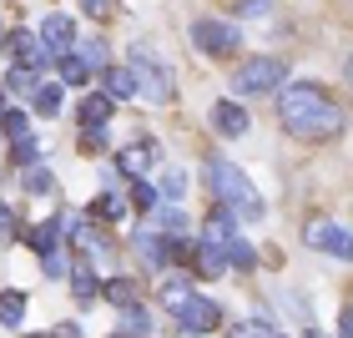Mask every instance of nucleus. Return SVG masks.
Returning <instances> with one entry per match:
<instances>
[{"instance_id": "f257e3e1", "label": "nucleus", "mask_w": 353, "mask_h": 338, "mask_svg": "<svg viewBox=\"0 0 353 338\" xmlns=\"http://www.w3.org/2000/svg\"><path fill=\"white\" fill-rule=\"evenodd\" d=\"M278 121H283V132L298 137V141H328L348 126L343 106L318 81H288L278 91Z\"/></svg>"}, {"instance_id": "f03ea898", "label": "nucleus", "mask_w": 353, "mask_h": 338, "mask_svg": "<svg viewBox=\"0 0 353 338\" xmlns=\"http://www.w3.org/2000/svg\"><path fill=\"white\" fill-rule=\"evenodd\" d=\"M207 187H212L217 207H228L237 222H263V217H268L263 192L252 187L248 172L237 167V162H228V157H207Z\"/></svg>"}, {"instance_id": "7ed1b4c3", "label": "nucleus", "mask_w": 353, "mask_h": 338, "mask_svg": "<svg viewBox=\"0 0 353 338\" xmlns=\"http://www.w3.org/2000/svg\"><path fill=\"white\" fill-rule=\"evenodd\" d=\"M132 76H137V96H147V106H167L176 96V81H172V66L157 61V51L147 41L132 46Z\"/></svg>"}, {"instance_id": "20e7f679", "label": "nucleus", "mask_w": 353, "mask_h": 338, "mask_svg": "<svg viewBox=\"0 0 353 338\" xmlns=\"http://www.w3.org/2000/svg\"><path fill=\"white\" fill-rule=\"evenodd\" d=\"M283 76H288L283 61H272V56H252V61H243V66L232 71V91H237V96H268V91H278V86H283Z\"/></svg>"}, {"instance_id": "39448f33", "label": "nucleus", "mask_w": 353, "mask_h": 338, "mask_svg": "<svg viewBox=\"0 0 353 338\" xmlns=\"http://www.w3.org/2000/svg\"><path fill=\"white\" fill-rule=\"evenodd\" d=\"M192 41H197L202 56H232L243 36H237L232 21H212V15H202V21H192Z\"/></svg>"}, {"instance_id": "423d86ee", "label": "nucleus", "mask_w": 353, "mask_h": 338, "mask_svg": "<svg viewBox=\"0 0 353 338\" xmlns=\"http://www.w3.org/2000/svg\"><path fill=\"white\" fill-rule=\"evenodd\" d=\"M303 243L318 248V252H328V257H339V263H353V228H339V222H328V217L308 222Z\"/></svg>"}, {"instance_id": "0eeeda50", "label": "nucleus", "mask_w": 353, "mask_h": 338, "mask_svg": "<svg viewBox=\"0 0 353 338\" xmlns=\"http://www.w3.org/2000/svg\"><path fill=\"white\" fill-rule=\"evenodd\" d=\"M172 318L182 324V333H197V338L222 328V308H217L212 298H202V293H192V298H187V303H182V308H176Z\"/></svg>"}, {"instance_id": "6e6552de", "label": "nucleus", "mask_w": 353, "mask_h": 338, "mask_svg": "<svg viewBox=\"0 0 353 338\" xmlns=\"http://www.w3.org/2000/svg\"><path fill=\"white\" fill-rule=\"evenodd\" d=\"M0 46H6V56L15 61V66H30V71H41L46 61H51V56H46V46H41V36H36V30H26V26L6 30Z\"/></svg>"}, {"instance_id": "1a4fd4ad", "label": "nucleus", "mask_w": 353, "mask_h": 338, "mask_svg": "<svg viewBox=\"0 0 353 338\" xmlns=\"http://www.w3.org/2000/svg\"><path fill=\"white\" fill-rule=\"evenodd\" d=\"M36 36H41V46H46V56H66V51H76V21H71L66 10H51V15L41 21Z\"/></svg>"}, {"instance_id": "9d476101", "label": "nucleus", "mask_w": 353, "mask_h": 338, "mask_svg": "<svg viewBox=\"0 0 353 338\" xmlns=\"http://www.w3.org/2000/svg\"><path fill=\"white\" fill-rule=\"evenodd\" d=\"M232 232H237V217L228 212V207H212V212H207V222H202V248L222 257V248H228Z\"/></svg>"}, {"instance_id": "9b49d317", "label": "nucleus", "mask_w": 353, "mask_h": 338, "mask_svg": "<svg viewBox=\"0 0 353 338\" xmlns=\"http://www.w3.org/2000/svg\"><path fill=\"white\" fill-rule=\"evenodd\" d=\"M212 132L228 137V141H237V137L248 132V111L237 106V101H217V106H212Z\"/></svg>"}, {"instance_id": "f8f14e48", "label": "nucleus", "mask_w": 353, "mask_h": 338, "mask_svg": "<svg viewBox=\"0 0 353 338\" xmlns=\"http://www.w3.org/2000/svg\"><path fill=\"white\" fill-rule=\"evenodd\" d=\"M152 162H157V141H132V147L117 152V172H126V177L152 172Z\"/></svg>"}, {"instance_id": "ddd939ff", "label": "nucleus", "mask_w": 353, "mask_h": 338, "mask_svg": "<svg viewBox=\"0 0 353 338\" xmlns=\"http://www.w3.org/2000/svg\"><path fill=\"white\" fill-rule=\"evenodd\" d=\"M111 106H117V101H111L106 91H86L81 106H76V121H81V126H111Z\"/></svg>"}, {"instance_id": "4468645a", "label": "nucleus", "mask_w": 353, "mask_h": 338, "mask_svg": "<svg viewBox=\"0 0 353 338\" xmlns=\"http://www.w3.org/2000/svg\"><path fill=\"white\" fill-rule=\"evenodd\" d=\"M137 257L147 268H167V232H157L152 222H147V228L137 232Z\"/></svg>"}, {"instance_id": "2eb2a0df", "label": "nucleus", "mask_w": 353, "mask_h": 338, "mask_svg": "<svg viewBox=\"0 0 353 338\" xmlns=\"http://www.w3.org/2000/svg\"><path fill=\"white\" fill-rule=\"evenodd\" d=\"M101 91L111 96V101H132V96H137L132 66H106V71H101Z\"/></svg>"}, {"instance_id": "dca6fc26", "label": "nucleus", "mask_w": 353, "mask_h": 338, "mask_svg": "<svg viewBox=\"0 0 353 338\" xmlns=\"http://www.w3.org/2000/svg\"><path fill=\"white\" fill-rule=\"evenodd\" d=\"M71 288L81 303H96L101 298V278H96V268L86 263V257H71Z\"/></svg>"}, {"instance_id": "f3484780", "label": "nucleus", "mask_w": 353, "mask_h": 338, "mask_svg": "<svg viewBox=\"0 0 353 338\" xmlns=\"http://www.w3.org/2000/svg\"><path fill=\"white\" fill-rule=\"evenodd\" d=\"M26 313H30V298L21 293V288H6V293H0V324L21 333L26 328Z\"/></svg>"}, {"instance_id": "a211bd4d", "label": "nucleus", "mask_w": 353, "mask_h": 338, "mask_svg": "<svg viewBox=\"0 0 353 338\" xmlns=\"http://www.w3.org/2000/svg\"><path fill=\"white\" fill-rule=\"evenodd\" d=\"M61 237H66L61 232V217H46V222H36V228L26 232V248L30 252H51V248H61Z\"/></svg>"}, {"instance_id": "6ab92c4d", "label": "nucleus", "mask_w": 353, "mask_h": 338, "mask_svg": "<svg viewBox=\"0 0 353 338\" xmlns=\"http://www.w3.org/2000/svg\"><path fill=\"white\" fill-rule=\"evenodd\" d=\"M56 71H61V86H86V81H91V66H86L76 51L56 56Z\"/></svg>"}, {"instance_id": "aec40b11", "label": "nucleus", "mask_w": 353, "mask_h": 338, "mask_svg": "<svg viewBox=\"0 0 353 338\" xmlns=\"http://www.w3.org/2000/svg\"><path fill=\"white\" fill-rule=\"evenodd\" d=\"M222 263H228V268H237V272H248L252 263H258V252H252V243H248V237H228V248H222Z\"/></svg>"}, {"instance_id": "412c9836", "label": "nucleus", "mask_w": 353, "mask_h": 338, "mask_svg": "<svg viewBox=\"0 0 353 338\" xmlns=\"http://www.w3.org/2000/svg\"><path fill=\"white\" fill-rule=\"evenodd\" d=\"M121 338H152V313L132 303V308H121Z\"/></svg>"}, {"instance_id": "4be33fe9", "label": "nucleus", "mask_w": 353, "mask_h": 338, "mask_svg": "<svg viewBox=\"0 0 353 338\" xmlns=\"http://www.w3.org/2000/svg\"><path fill=\"white\" fill-rule=\"evenodd\" d=\"M61 91H66L61 81H41L36 91H30V106H36L41 117H56V111H61Z\"/></svg>"}, {"instance_id": "5701e85b", "label": "nucleus", "mask_w": 353, "mask_h": 338, "mask_svg": "<svg viewBox=\"0 0 353 338\" xmlns=\"http://www.w3.org/2000/svg\"><path fill=\"white\" fill-rule=\"evenodd\" d=\"M101 298H106V303H117V308H132L141 293H137V283H132V278H111V283H101Z\"/></svg>"}, {"instance_id": "b1692460", "label": "nucleus", "mask_w": 353, "mask_h": 338, "mask_svg": "<svg viewBox=\"0 0 353 338\" xmlns=\"http://www.w3.org/2000/svg\"><path fill=\"white\" fill-rule=\"evenodd\" d=\"M192 293H197V288H192L187 278H167V283H162V303H167V313H176Z\"/></svg>"}, {"instance_id": "393cba45", "label": "nucleus", "mask_w": 353, "mask_h": 338, "mask_svg": "<svg viewBox=\"0 0 353 338\" xmlns=\"http://www.w3.org/2000/svg\"><path fill=\"white\" fill-rule=\"evenodd\" d=\"M0 132H6L10 141H21V137H30V117L21 106H10V111H0Z\"/></svg>"}, {"instance_id": "a878e982", "label": "nucleus", "mask_w": 353, "mask_h": 338, "mask_svg": "<svg viewBox=\"0 0 353 338\" xmlns=\"http://www.w3.org/2000/svg\"><path fill=\"white\" fill-rule=\"evenodd\" d=\"M121 212H126V202H121V197H117L111 187H106L101 197H96V207H91V217H96V222H117Z\"/></svg>"}, {"instance_id": "bb28decb", "label": "nucleus", "mask_w": 353, "mask_h": 338, "mask_svg": "<svg viewBox=\"0 0 353 338\" xmlns=\"http://www.w3.org/2000/svg\"><path fill=\"white\" fill-rule=\"evenodd\" d=\"M76 56H81L91 71H106V66H111V56H106L101 41H76Z\"/></svg>"}, {"instance_id": "cd10ccee", "label": "nucleus", "mask_w": 353, "mask_h": 338, "mask_svg": "<svg viewBox=\"0 0 353 338\" xmlns=\"http://www.w3.org/2000/svg\"><path fill=\"white\" fill-rule=\"evenodd\" d=\"M21 182H26V192H51L56 187V177H51V167H21Z\"/></svg>"}, {"instance_id": "c85d7f7f", "label": "nucleus", "mask_w": 353, "mask_h": 338, "mask_svg": "<svg viewBox=\"0 0 353 338\" xmlns=\"http://www.w3.org/2000/svg\"><path fill=\"white\" fill-rule=\"evenodd\" d=\"M157 192H162V202H182L187 197V172H167Z\"/></svg>"}, {"instance_id": "c756f323", "label": "nucleus", "mask_w": 353, "mask_h": 338, "mask_svg": "<svg viewBox=\"0 0 353 338\" xmlns=\"http://www.w3.org/2000/svg\"><path fill=\"white\" fill-rule=\"evenodd\" d=\"M6 86H10V91H36V86H41V76L30 71V66H10V76H6Z\"/></svg>"}, {"instance_id": "7c9ffc66", "label": "nucleus", "mask_w": 353, "mask_h": 338, "mask_svg": "<svg viewBox=\"0 0 353 338\" xmlns=\"http://www.w3.org/2000/svg\"><path fill=\"white\" fill-rule=\"evenodd\" d=\"M132 202L141 207V212H152V207H157V202H162V192H157L152 182H137V187H132Z\"/></svg>"}, {"instance_id": "2f4dec72", "label": "nucleus", "mask_w": 353, "mask_h": 338, "mask_svg": "<svg viewBox=\"0 0 353 338\" xmlns=\"http://www.w3.org/2000/svg\"><path fill=\"white\" fill-rule=\"evenodd\" d=\"M81 10L91 21H111V15H117V0H81Z\"/></svg>"}, {"instance_id": "473e14b6", "label": "nucleus", "mask_w": 353, "mask_h": 338, "mask_svg": "<svg viewBox=\"0 0 353 338\" xmlns=\"http://www.w3.org/2000/svg\"><path fill=\"white\" fill-rule=\"evenodd\" d=\"M237 15H243V21H263V15H272V0H243Z\"/></svg>"}, {"instance_id": "72a5a7b5", "label": "nucleus", "mask_w": 353, "mask_h": 338, "mask_svg": "<svg viewBox=\"0 0 353 338\" xmlns=\"http://www.w3.org/2000/svg\"><path fill=\"white\" fill-rule=\"evenodd\" d=\"M36 157H41V147H36L30 137H21V141H15V162H21V167H36Z\"/></svg>"}, {"instance_id": "f704fd0d", "label": "nucleus", "mask_w": 353, "mask_h": 338, "mask_svg": "<svg viewBox=\"0 0 353 338\" xmlns=\"http://www.w3.org/2000/svg\"><path fill=\"white\" fill-rule=\"evenodd\" d=\"M41 263H46V272H51V278H61V272H66V252L51 248V252H41Z\"/></svg>"}, {"instance_id": "c9c22d12", "label": "nucleus", "mask_w": 353, "mask_h": 338, "mask_svg": "<svg viewBox=\"0 0 353 338\" xmlns=\"http://www.w3.org/2000/svg\"><path fill=\"white\" fill-rule=\"evenodd\" d=\"M339 338H353V303L339 313Z\"/></svg>"}, {"instance_id": "e433bc0d", "label": "nucleus", "mask_w": 353, "mask_h": 338, "mask_svg": "<svg viewBox=\"0 0 353 338\" xmlns=\"http://www.w3.org/2000/svg\"><path fill=\"white\" fill-rule=\"evenodd\" d=\"M51 338H81V328H76V324H61V328H56Z\"/></svg>"}, {"instance_id": "4c0bfd02", "label": "nucleus", "mask_w": 353, "mask_h": 338, "mask_svg": "<svg viewBox=\"0 0 353 338\" xmlns=\"http://www.w3.org/2000/svg\"><path fill=\"white\" fill-rule=\"evenodd\" d=\"M10 228H15V222H10V207L0 202V232H10Z\"/></svg>"}, {"instance_id": "58836bf2", "label": "nucleus", "mask_w": 353, "mask_h": 338, "mask_svg": "<svg viewBox=\"0 0 353 338\" xmlns=\"http://www.w3.org/2000/svg\"><path fill=\"white\" fill-rule=\"evenodd\" d=\"M343 81H348V86H353V56H348V61H343Z\"/></svg>"}, {"instance_id": "ea45409f", "label": "nucleus", "mask_w": 353, "mask_h": 338, "mask_svg": "<svg viewBox=\"0 0 353 338\" xmlns=\"http://www.w3.org/2000/svg\"><path fill=\"white\" fill-rule=\"evenodd\" d=\"M21 338H46V333H21Z\"/></svg>"}, {"instance_id": "a19ab883", "label": "nucleus", "mask_w": 353, "mask_h": 338, "mask_svg": "<svg viewBox=\"0 0 353 338\" xmlns=\"http://www.w3.org/2000/svg\"><path fill=\"white\" fill-rule=\"evenodd\" d=\"M0 36H6V21H0Z\"/></svg>"}, {"instance_id": "79ce46f5", "label": "nucleus", "mask_w": 353, "mask_h": 338, "mask_svg": "<svg viewBox=\"0 0 353 338\" xmlns=\"http://www.w3.org/2000/svg\"><path fill=\"white\" fill-rule=\"evenodd\" d=\"M308 338H323V333H308Z\"/></svg>"}, {"instance_id": "37998d69", "label": "nucleus", "mask_w": 353, "mask_h": 338, "mask_svg": "<svg viewBox=\"0 0 353 338\" xmlns=\"http://www.w3.org/2000/svg\"><path fill=\"white\" fill-rule=\"evenodd\" d=\"M268 338H278V333H268Z\"/></svg>"}]
</instances>
